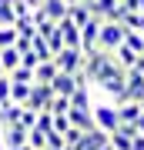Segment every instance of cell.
Returning a JSON list of instances; mask_svg holds the SVG:
<instances>
[{
  "instance_id": "cell-25",
  "label": "cell",
  "mask_w": 144,
  "mask_h": 150,
  "mask_svg": "<svg viewBox=\"0 0 144 150\" xmlns=\"http://www.w3.org/2000/svg\"><path fill=\"white\" fill-rule=\"evenodd\" d=\"M44 40H47V47H50V54H57L60 47H64V37H60V30H57V23H54V27L47 30V33H40Z\"/></svg>"
},
{
  "instance_id": "cell-40",
  "label": "cell",
  "mask_w": 144,
  "mask_h": 150,
  "mask_svg": "<svg viewBox=\"0 0 144 150\" xmlns=\"http://www.w3.org/2000/svg\"><path fill=\"white\" fill-rule=\"evenodd\" d=\"M138 103H141V110H144V97H141V100H138Z\"/></svg>"
},
{
  "instance_id": "cell-21",
  "label": "cell",
  "mask_w": 144,
  "mask_h": 150,
  "mask_svg": "<svg viewBox=\"0 0 144 150\" xmlns=\"http://www.w3.org/2000/svg\"><path fill=\"white\" fill-rule=\"evenodd\" d=\"M124 43H128L134 54H144V33H138V30H128V27H124Z\"/></svg>"
},
{
  "instance_id": "cell-6",
  "label": "cell",
  "mask_w": 144,
  "mask_h": 150,
  "mask_svg": "<svg viewBox=\"0 0 144 150\" xmlns=\"http://www.w3.org/2000/svg\"><path fill=\"white\" fill-rule=\"evenodd\" d=\"M101 17H91V20L80 27V50L84 54H91V50H97V33H101Z\"/></svg>"
},
{
  "instance_id": "cell-27",
  "label": "cell",
  "mask_w": 144,
  "mask_h": 150,
  "mask_svg": "<svg viewBox=\"0 0 144 150\" xmlns=\"http://www.w3.org/2000/svg\"><path fill=\"white\" fill-rule=\"evenodd\" d=\"M17 123H20V127H37V110H30V107H20V117H17Z\"/></svg>"
},
{
  "instance_id": "cell-38",
  "label": "cell",
  "mask_w": 144,
  "mask_h": 150,
  "mask_svg": "<svg viewBox=\"0 0 144 150\" xmlns=\"http://www.w3.org/2000/svg\"><path fill=\"white\" fill-rule=\"evenodd\" d=\"M64 4H67V7H74V4H84V0H64Z\"/></svg>"
},
{
  "instance_id": "cell-17",
  "label": "cell",
  "mask_w": 144,
  "mask_h": 150,
  "mask_svg": "<svg viewBox=\"0 0 144 150\" xmlns=\"http://www.w3.org/2000/svg\"><path fill=\"white\" fill-rule=\"evenodd\" d=\"M0 67H4V74H10L14 67H20V50L17 47H0Z\"/></svg>"
},
{
  "instance_id": "cell-11",
  "label": "cell",
  "mask_w": 144,
  "mask_h": 150,
  "mask_svg": "<svg viewBox=\"0 0 144 150\" xmlns=\"http://www.w3.org/2000/svg\"><path fill=\"white\" fill-rule=\"evenodd\" d=\"M104 144H107V134L94 127V130H87V134L80 137V144H77L74 150H97V147H104Z\"/></svg>"
},
{
  "instance_id": "cell-2",
  "label": "cell",
  "mask_w": 144,
  "mask_h": 150,
  "mask_svg": "<svg viewBox=\"0 0 144 150\" xmlns=\"http://www.w3.org/2000/svg\"><path fill=\"white\" fill-rule=\"evenodd\" d=\"M91 117H94V127L104 130V134H114L121 127V117H117V107L114 103H97V107H91Z\"/></svg>"
},
{
  "instance_id": "cell-15",
  "label": "cell",
  "mask_w": 144,
  "mask_h": 150,
  "mask_svg": "<svg viewBox=\"0 0 144 150\" xmlns=\"http://www.w3.org/2000/svg\"><path fill=\"white\" fill-rule=\"evenodd\" d=\"M67 120H70V127H77V130H94L91 110H67Z\"/></svg>"
},
{
  "instance_id": "cell-26",
  "label": "cell",
  "mask_w": 144,
  "mask_h": 150,
  "mask_svg": "<svg viewBox=\"0 0 144 150\" xmlns=\"http://www.w3.org/2000/svg\"><path fill=\"white\" fill-rule=\"evenodd\" d=\"M44 110H47V113H67V110H70V97H57V93H54V100H50Z\"/></svg>"
},
{
  "instance_id": "cell-16",
  "label": "cell",
  "mask_w": 144,
  "mask_h": 150,
  "mask_svg": "<svg viewBox=\"0 0 144 150\" xmlns=\"http://www.w3.org/2000/svg\"><path fill=\"white\" fill-rule=\"evenodd\" d=\"M91 87H77L74 93H70V110H91Z\"/></svg>"
},
{
  "instance_id": "cell-8",
  "label": "cell",
  "mask_w": 144,
  "mask_h": 150,
  "mask_svg": "<svg viewBox=\"0 0 144 150\" xmlns=\"http://www.w3.org/2000/svg\"><path fill=\"white\" fill-rule=\"evenodd\" d=\"M0 140H4V147H20V144H27V127H20V123L0 127Z\"/></svg>"
},
{
  "instance_id": "cell-30",
  "label": "cell",
  "mask_w": 144,
  "mask_h": 150,
  "mask_svg": "<svg viewBox=\"0 0 144 150\" xmlns=\"http://www.w3.org/2000/svg\"><path fill=\"white\" fill-rule=\"evenodd\" d=\"M64 147H67L64 134H57V130H50V134H47V150H64Z\"/></svg>"
},
{
  "instance_id": "cell-7",
  "label": "cell",
  "mask_w": 144,
  "mask_h": 150,
  "mask_svg": "<svg viewBox=\"0 0 144 150\" xmlns=\"http://www.w3.org/2000/svg\"><path fill=\"white\" fill-rule=\"evenodd\" d=\"M91 13L101 17V20H121V17H124L121 0H94V4H91Z\"/></svg>"
},
{
  "instance_id": "cell-28",
  "label": "cell",
  "mask_w": 144,
  "mask_h": 150,
  "mask_svg": "<svg viewBox=\"0 0 144 150\" xmlns=\"http://www.w3.org/2000/svg\"><path fill=\"white\" fill-rule=\"evenodd\" d=\"M14 20H17V17H14V7H10V0H0V27H10Z\"/></svg>"
},
{
  "instance_id": "cell-39",
  "label": "cell",
  "mask_w": 144,
  "mask_h": 150,
  "mask_svg": "<svg viewBox=\"0 0 144 150\" xmlns=\"http://www.w3.org/2000/svg\"><path fill=\"white\" fill-rule=\"evenodd\" d=\"M97 150H114V147H111V144H104V147H97Z\"/></svg>"
},
{
  "instance_id": "cell-34",
  "label": "cell",
  "mask_w": 144,
  "mask_h": 150,
  "mask_svg": "<svg viewBox=\"0 0 144 150\" xmlns=\"http://www.w3.org/2000/svg\"><path fill=\"white\" fill-rule=\"evenodd\" d=\"M7 100H10V77H0V103H7Z\"/></svg>"
},
{
  "instance_id": "cell-35",
  "label": "cell",
  "mask_w": 144,
  "mask_h": 150,
  "mask_svg": "<svg viewBox=\"0 0 144 150\" xmlns=\"http://www.w3.org/2000/svg\"><path fill=\"white\" fill-rule=\"evenodd\" d=\"M10 7H14V17H27L30 13V7H27L24 0H10Z\"/></svg>"
},
{
  "instance_id": "cell-33",
  "label": "cell",
  "mask_w": 144,
  "mask_h": 150,
  "mask_svg": "<svg viewBox=\"0 0 144 150\" xmlns=\"http://www.w3.org/2000/svg\"><path fill=\"white\" fill-rule=\"evenodd\" d=\"M20 64H24V67H30V70H34V67H37V64H44V60H40L37 54H34V50H27V54H20Z\"/></svg>"
},
{
  "instance_id": "cell-9",
  "label": "cell",
  "mask_w": 144,
  "mask_h": 150,
  "mask_svg": "<svg viewBox=\"0 0 144 150\" xmlns=\"http://www.w3.org/2000/svg\"><path fill=\"white\" fill-rule=\"evenodd\" d=\"M57 30H60V37H64V47H80V27L70 20V17L57 20Z\"/></svg>"
},
{
  "instance_id": "cell-24",
  "label": "cell",
  "mask_w": 144,
  "mask_h": 150,
  "mask_svg": "<svg viewBox=\"0 0 144 150\" xmlns=\"http://www.w3.org/2000/svg\"><path fill=\"white\" fill-rule=\"evenodd\" d=\"M30 87H34V83H10V100L24 107V103H27V97H30Z\"/></svg>"
},
{
  "instance_id": "cell-32",
  "label": "cell",
  "mask_w": 144,
  "mask_h": 150,
  "mask_svg": "<svg viewBox=\"0 0 144 150\" xmlns=\"http://www.w3.org/2000/svg\"><path fill=\"white\" fill-rule=\"evenodd\" d=\"M50 117H54V130H57V134H67V127H70L67 113H50Z\"/></svg>"
},
{
  "instance_id": "cell-20",
  "label": "cell",
  "mask_w": 144,
  "mask_h": 150,
  "mask_svg": "<svg viewBox=\"0 0 144 150\" xmlns=\"http://www.w3.org/2000/svg\"><path fill=\"white\" fill-rule=\"evenodd\" d=\"M47 134H50V130H40V127H30V130H27V144H30L34 150H44V147H47Z\"/></svg>"
},
{
  "instance_id": "cell-22",
  "label": "cell",
  "mask_w": 144,
  "mask_h": 150,
  "mask_svg": "<svg viewBox=\"0 0 144 150\" xmlns=\"http://www.w3.org/2000/svg\"><path fill=\"white\" fill-rule=\"evenodd\" d=\"M7 77H10V83H34V70H30V67H24V64H20V67H14Z\"/></svg>"
},
{
  "instance_id": "cell-5",
  "label": "cell",
  "mask_w": 144,
  "mask_h": 150,
  "mask_svg": "<svg viewBox=\"0 0 144 150\" xmlns=\"http://www.w3.org/2000/svg\"><path fill=\"white\" fill-rule=\"evenodd\" d=\"M50 100H54V87H50V83H34V87H30V97H27L24 107H30V110L40 113Z\"/></svg>"
},
{
  "instance_id": "cell-10",
  "label": "cell",
  "mask_w": 144,
  "mask_h": 150,
  "mask_svg": "<svg viewBox=\"0 0 144 150\" xmlns=\"http://www.w3.org/2000/svg\"><path fill=\"white\" fill-rule=\"evenodd\" d=\"M50 87H54L57 97H70V93L77 90V80H74V74H60V70H57V77L50 80Z\"/></svg>"
},
{
  "instance_id": "cell-37",
  "label": "cell",
  "mask_w": 144,
  "mask_h": 150,
  "mask_svg": "<svg viewBox=\"0 0 144 150\" xmlns=\"http://www.w3.org/2000/svg\"><path fill=\"white\" fill-rule=\"evenodd\" d=\"M134 127H138V134H144V113H141V120L134 123Z\"/></svg>"
},
{
  "instance_id": "cell-18",
  "label": "cell",
  "mask_w": 144,
  "mask_h": 150,
  "mask_svg": "<svg viewBox=\"0 0 144 150\" xmlns=\"http://www.w3.org/2000/svg\"><path fill=\"white\" fill-rule=\"evenodd\" d=\"M138 57H141V54H134V50L128 47V43H121V47L114 50V60H117V64H121L124 70H134V64H138Z\"/></svg>"
},
{
  "instance_id": "cell-13",
  "label": "cell",
  "mask_w": 144,
  "mask_h": 150,
  "mask_svg": "<svg viewBox=\"0 0 144 150\" xmlns=\"http://www.w3.org/2000/svg\"><path fill=\"white\" fill-rule=\"evenodd\" d=\"M141 103L138 100H128V103H117V117H121V123H138L141 120Z\"/></svg>"
},
{
  "instance_id": "cell-12",
  "label": "cell",
  "mask_w": 144,
  "mask_h": 150,
  "mask_svg": "<svg viewBox=\"0 0 144 150\" xmlns=\"http://www.w3.org/2000/svg\"><path fill=\"white\" fill-rule=\"evenodd\" d=\"M40 13L47 17V20L57 23V20L67 17V4H64V0H44V4H40Z\"/></svg>"
},
{
  "instance_id": "cell-23",
  "label": "cell",
  "mask_w": 144,
  "mask_h": 150,
  "mask_svg": "<svg viewBox=\"0 0 144 150\" xmlns=\"http://www.w3.org/2000/svg\"><path fill=\"white\" fill-rule=\"evenodd\" d=\"M30 50L37 54L40 60H54V54H50V47H47V40L40 37V33H34V40H30Z\"/></svg>"
},
{
  "instance_id": "cell-41",
  "label": "cell",
  "mask_w": 144,
  "mask_h": 150,
  "mask_svg": "<svg viewBox=\"0 0 144 150\" xmlns=\"http://www.w3.org/2000/svg\"><path fill=\"white\" fill-rule=\"evenodd\" d=\"M0 77H4V67H0Z\"/></svg>"
},
{
  "instance_id": "cell-29",
  "label": "cell",
  "mask_w": 144,
  "mask_h": 150,
  "mask_svg": "<svg viewBox=\"0 0 144 150\" xmlns=\"http://www.w3.org/2000/svg\"><path fill=\"white\" fill-rule=\"evenodd\" d=\"M17 43V30H14V23L10 27H0V47H14Z\"/></svg>"
},
{
  "instance_id": "cell-1",
  "label": "cell",
  "mask_w": 144,
  "mask_h": 150,
  "mask_svg": "<svg viewBox=\"0 0 144 150\" xmlns=\"http://www.w3.org/2000/svg\"><path fill=\"white\" fill-rule=\"evenodd\" d=\"M121 43H124V23L121 20H104L101 23V33H97V50L114 54Z\"/></svg>"
},
{
  "instance_id": "cell-36",
  "label": "cell",
  "mask_w": 144,
  "mask_h": 150,
  "mask_svg": "<svg viewBox=\"0 0 144 150\" xmlns=\"http://www.w3.org/2000/svg\"><path fill=\"white\" fill-rule=\"evenodd\" d=\"M24 4L30 7V13H34V10H40V4H44V0H24Z\"/></svg>"
},
{
  "instance_id": "cell-14",
  "label": "cell",
  "mask_w": 144,
  "mask_h": 150,
  "mask_svg": "<svg viewBox=\"0 0 144 150\" xmlns=\"http://www.w3.org/2000/svg\"><path fill=\"white\" fill-rule=\"evenodd\" d=\"M54 77H57V64L54 60H44V64L34 67V83H50Z\"/></svg>"
},
{
  "instance_id": "cell-3",
  "label": "cell",
  "mask_w": 144,
  "mask_h": 150,
  "mask_svg": "<svg viewBox=\"0 0 144 150\" xmlns=\"http://www.w3.org/2000/svg\"><path fill=\"white\" fill-rule=\"evenodd\" d=\"M54 64H57L60 74H77V70L84 67V50L80 47H60L57 54H54Z\"/></svg>"
},
{
  "instance_id": "cell-31",
  "label": "cell",
  "mask_w": 144,
  "mask_h": 150,
  "mask_svg": "<svg viewBox=\"0 0 144 150\" xmlns=\"http://www.w3.org/2000/svg\"><path fill=\"white\" fill-rule=\"evenodd\" d=\"M87 130H77V127H67V134H64V140H67V147H77L80 144V137H84Z\"/></svg>"
},
{
  "instance_id": "cell-19",
  "label": "cell",
  "mask_w": 144,
  "mask_h": 150,
  "mask_svg": "<svg viewBox=\"0 0 144 150\" xmlns=\"http://www.w3.org/2000/svg\"><path fill=\"white\" fill-rule=\"evenodd\" d=\"M67 17L77 23V27H84V23L91 20L94 13H91V7H84V4H74V7H67Z\"/></svg>"
},
{
  "instance_id": "cell-4",
  "label": "cell",
  "mask_w": 144,
  "mask_h": 150,
  "mask_svg": "<svg viewBox=\"0 0 144 150\" xmlns=\"http://www.w3.org/2000/svg\"><path fill=\"white\" fill-rule=\"evenodd\" d=\"M144 97V74L141 70H128V77H124V97H121V103H128V100H141ZM117 107V103H114Z\"/></svg>"
}]
</instances>
